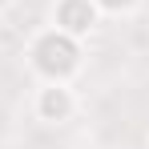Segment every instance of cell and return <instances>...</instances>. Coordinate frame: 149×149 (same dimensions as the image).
Masks as SVG:
<instances>
[{"mask_svg":"<svg viewBox=\"0 0 149 149\" xmlns=\"http://www.w3.org/2000/svg\"><path fill=\"white\" fill-rule=\"evenodd\" d=\"M28 69L40 81H73L85 65V40H77L61 28H40L28 36Z\"/></svg>","mask_w":149,"mask_h":149,"instance_id":"6da1fadb","label":"cell"},{"mask_svg":"<svg viewBox=\"0 0 149 149\" xmlns=\"http://www.w3.org/2000/svg\"><path fill=\"white\" fill-rule=\"evenodd\" d=\"M81 97H77L73 81H40L32 93V117L45 125H65L77 117Z\"/></svg>","mask_w":149,"mask_h":149,"instance_id":"7a4b0ae2","label":"cell"},{"mask_svg":"<svg viewBox=\"0 0 149 149\" xmlns=\"http://www.w3.org/2000/svg\"><path fill=\"white\" fill-rule=\"evenodd\" d=\"M97 24H101V8L93 0H52V28L85 40Z\"/></svg>","mask_w":149,"mask_h":149,"instance_id":"3957f363","label":"cell"},{"mask_svg":"<svg viewBox=\"0 0 149 149\" xmlns=\"http://www.w3.org/2000/svg\"><path fill=\"white\" fill-rule=\"evenodd\" d=\"M101 8V16H133L141 8V0H93Z\"/></svg>","mask_w":149,"mask_h":149,"instance_id":"277c9868","label":"cell"},{"mask_svg":"<svg viewBox=\"0 0 149 149\" xmlns=\"http://www.w3.org/2000/svg\"><path fill=\"white\" fill-rule=\"evenodd\" d=\"M12 4H16V0H0V12H8V8H12Z\"/></svg>","mask_w":149,"mask_h":149,"instance_id":"5b68a950","label":"cell"}]
</instances>
